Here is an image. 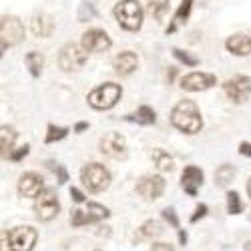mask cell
<instances>
[{"label":"cell","mask_w":251,"mask_h":251,"mask_svg":"<svg viewBox=\"0 0 251 251\" xmlns=\"http://www.w3.org/2000/svg\"><path fill=\"white\" fill-rule=\"evenodd\" d=\"M38 233L36 229L28 227V225H20L8 231V245L10 251H32L36 245Z\"/></svg>","instance_id":"6"},{"label":"cell","mask_w":251,"mask_h":251,"mask_svg":"<svg viewBox=\"0 0 251 251\" xmlns=\"http://www.w3.org/2000/svg\"><path fill=\"white\" fill-rule=\"evenodd\" d=\"M30 30H32V34L38 36V38L50 36L52 30H54V20H52V16H50V14H36V16L32 18Z\"/></svg>","instance_id":"19"},{"label":"cell","mask_w":251,"mask_h":251,"mask_svg":"<svg viewBox=\"0 0 251 251\" xmlns=\"http://www.w3.org/2000/svg\"><path fill=\"white\" fill-rule=\"evenodd\" d=\"M14 141H16V131L12 127H4L0 129V155L4 159L12 155V147H14Z\"/></svg>","instance_id":"21"},{"label":"cell","mask_w":251,"mask_h":251,"mask_svg":"<svg viewBox=\"0 0 251 251\" xmlns=\"http://www.w3.org/2000/svg\"><path fill=\"white\" fill-rule=\"evenodd\" d=\"M56 171H58V183H67V179H69V177H67L65 167H60V165H58V167H56Z\"/></svg>","instance_id":"38"},{"label":"cell","mask_w":251,"mask_h":251,"mask_svg":"<svg viewBox=\"0 0 251 251\" xmlns=\"http://www.w3.org/2000/svg\"><path fill=\"white\" fill-rule=\"evenodd\" d=\"M201 183H203V171L199 169V167H195V165L185 167L183 173H181V187L185 189V193L195 197Z\"/></svg>","instance_id":"16"},{"label":"cell","mask_w":251,"mask_h":251,"mask_svg":"<svg viewBox=\"0 0 251 251\" xmlns=\"http://www.w3.org/2000/svg\"><path fill=\"white\" fill-rule=\"evenodd\" d=\"M175 76H177V69H171L169 73H167V78H169V82H173V80H175Z\"/></svg>","instance_id":"41"},{"label":"cell","mask_w":251,"mask_h":251,"mask_svg":"<svg viewBox=\"0 0 251 251\" xmlns=\"http://www.w3.org/2000/svg\"><path fill=\"white\" fill-rule=\"evenodd\" d=\"M25 62H26V67H28L32 76H40V71H43V65H45V56L43 54L36 52V50H30L26 54Z\"/></svg>","instance_id":"23"},{"label":"cell","mask_w":251,"mask_h":251,"mask_svg":"<svg viewBox=\"0 0 251 251\" xmlns=\"http://www.w3.org/2000/svg\"><path fill=\"white\" fill-rule=\"evenodd\" d=\"M111 38L109 34L100 28H91L82 34V49L87 52H104L111 49Z\"/></svg>","instance_id":"13"},{"label":"cell","mask_w":251,"mask_h":251,"mask_svg":"<svg viewBox=\"0 0 251 251\" xmlns=\"http://www.w3.org/2000/svg\"><path fill=\"white\" fill-rule=\"evenodd\" d=\"M227 211L231 215H237V213L243 211V203H241V199H239V195L235 191L227 193Z\"/></svg>","instance_id":"28"},{"label":"cell","mask_w":251,"mask_h":251,"mask_svg":"<svg viewBox=\"0 0 251 251\" xmlns=\"http://www.w3.org/2000/svg\"><path fill=\"white\" fill-rule=\"evenodd\" d=\"M127 121H135L139 125H153L155 123V111L151 107H147V104H143V107H139V111L135 115H129Z\"/></svg>","instance_id":"24"},{"label":"cell","mask_w":251,"mask_h":251,"mask_svg":"<svg viewBox=\"0 0 251 251\" xmlns=\"http://www.w3.org/2000/svg\"><path fill=\"white\" fill-rule=\"evenodd\" d=\"M87 50L75 45V43H69L60 49V54H58V65L65 73H73V71H80L85 67L87 62Z\"/></svg>","instance_id":"5"},{"label":"cell","mask_w":251,"mask_h":251,"mask_svg":"<svg viewBox=\"0 0 251 251\" xmlns=\"http://www.w3.org/2000/svg\"><path fill=\"white\" fill-rule=\"evenodd\" d=\"M191 8H193V0H183L181 6L175 12V16H173V20H171V25L167 26V34L175 32L179 26H183L187 23V18H189V14H191Z\"/></svg>","instance_id":"20"},{"label":"cell","mask_w":251,"mask_h":251,"mask_svg":"<svg viewBox=\"0 0 251 251\" xmlns=\"http://www.w3.org/2000/svg\"><path fill=\"white\" fill-rule=\"evenodd\" d=\"M115 16L125 30H139L143 25V8L137 0H121L115 6Z\"/></svg>","instance_id":"3"},{"label":"cell","mask_w":251,"mask_h":251,"mask_svg":"<svg viewBox=\"0 0 251 251\" xmlns=\"http://www.w3.org/2000/svg\"><path fill=\"white\" fill-rule=\"evenodd\" d=\"M171 123L173 127H177L183 133H199L203 127V121H201V113L197 109V104L193 100H179L173 111H171Z\"/></svg>","instance_id":"1"},{"label":"cell","mask_w":251,"mask_h":251,"mask_svg":"<svg viewBox=\"0 0 251 251\" xmlns=\"http://www.w3.org/2000/svg\"><path fill=\"white\" fill-rule=\"evenodd\" d=\"M121 95H123L121 85H115V82H104V85H100V87H97L95 91L89 93V104L93 109L107 111V109H113L115 104L119 102Z\"/></svg>","instance_id":"4"},{"label":"cell","mask_w":251,"mask_h":251,"mask_svg":"<svg viewBox=\"0 0 251 251\" xmlns=\"http://www.w3.org/2000/svg\"><path fill=\"white\" fill-rule=\"evenodd\" d=\"M163 233V225L155 219H149V221H145L139 229V237L141 239H153V237H159Z\"/></svg>","instance_id":"22"},{"label":"cell","mask_w":251,"mask_h":251,"mask_svg":"<svg viewBox=\"0 0 251 251\" xmlns=\"http://www.w3.org/2000/svg\"><path fill=\"white\" fill-rule=\"evenodd\" d=\"M0 36H2V50L6 47L18 45L25 38V26L16 16H2L0 20Z\"/></svg>","instance_id":"8"},{"label":"cell","mask_w":251,"mask_h":251,"mask_svg":"<svg viewBox=\"0 0 251 251\" xmlns=\"http://www.w3.org/2000/svg\"><path fill=\"white\" fill-rule=\"evenodd\" d=\"M71 197H73L75 203H82V201H85V195H82V191L76 189V187H71Z\"/></svg>","instance_id":"35"},{"label":"cell","mask_w":251,"mask_h":251,"mask_svg":"<svg viewBox=\"0 0 251 251\" xmlns=\"http://www.w3.org/2000/svg\"><path fill=\"white\" fill-rule=\"evenodd\" d=\"M247 195L251 197V179H249V183H247Z\"/></svg>","instance_id":"42"},{"label":"cell","mask_w":251,"mask_h":251,"mask_svg":"<svg viewBox=\"0 0 251 251\" xmlns=\"http://www.w3.org/2000/svg\"><path fill=\"white\" fill-rule=\"evenodd\" d=\"M137 193L143 197V199H147V201H155L163 195L165 191V181L161 175H145L137 181Z\"/></svg>","instance_id":"11"},{"label":"cell","mask_w":251,"mask_h":251,"mask_svg":"<svg viewBox=\"0 0 251 251\" xmlns=\"http://www.w3.org/2000/svg\"><path fill=\"white\" fill-rule=\"evenodd\" d=\"M177 233H179V241H181V245H185V243H187V233L183 231V229H179Z\"/></svg>","instance_id":"40"},{"label":"cell","mask_w":251,"mask_h":251,"mask_svg":"<svg viewBox=\"0 0 251 251\" xmlns=\"http://www.w3.org/2000/svg\"><path fill=\"white\" fill-rule=\"evenodd\" d=\"M151 251H175L169 243H155L153 247H151Z\"/></svg>","instance_id":"36"},{"label":"cell","mask_w":251,"mask_h":251,"mask_svg":"<svg viewBox=\"0 0 251 251\" xmlns=\"http://www.w3.org/2000/svg\"><path fill=\"white\" fill-rule=\"evenodd\" d=\"M225 49L237 56L251 54V32H239V34L229 36L227 43H225Z\"/></svg>","instance_id":"17"},{"label":"cell","mask_w":251,"mask_h":251,"mask_svg":"<svg viewBox=\"0 0 251 251\" xmlns=\"http://www.w3.org/2000/svg\"><path fill=\"white\" fill-rule=\"evenodd\" d=\"M137 65H139V56H137L135 52H131V50L121 52V54L115 56V60H113V69H115V73L121 75V76L131 75V73L137 69Z\"/></svg>","instance_id":"18"},{"label":"cell","mask_w":251,"mask_h":251,"mask_svg":"<svg viewBox=\"0 0 251 251\" xmlns=\"http://www.w3.org/2000/svg\"><path fill=\"white\" fill-rule=\"evenodd\" d=\"M163 217H165L167 221H169V223H171V225L177 229V231L181 229L179 219H177V213H175V209H173V207H167V209H163Z\"/></svg>","instance_id":"31"},{"label":"cell","mask_w":251,"mask_h":251,"mask_svg":"<svg viewBox=\"0 0 251 251\" xmlns=\"http://www.w3.org/2000/svg\"><path fill=\"white\" fill-rule=\"evenodd\" d=\"M45 189V181L38 173H25L18 181V193L23 197H38Z\"/></svg>","instance_id":"15"},{"label":"cell","mask_w":251,"mask_h":251,"mask_svg":"<svg viewBox=\"0 0 251 251\" xmlns=\"http://www.w3.org/2000/svg\"><path fill=\"white\" fill-rule=\"evenodd\" d=\"M149 12L155 20H163L167 10H169V0H149Z\"/></svg>","instance_id":"27"},{"label":"cell","mask_w":251,"mask_h":251,"mask_svg":"<svg viewBox=\"0 0 251 251\" xmlns=\"http://www.w3.org/2000/svg\"><path fill=\"white\" fill-rule=\"evenodd\" d=\"M239 153L245 157H251V143H241L239 145Z\"/></svg>","instance_id":"37"},{"label":"cell","mask_w":251,"mask_h":251,"mask_svg":"<svg viewBox=\"0 0 251 251\" xmlns=\"http://www.w3.org/2000/svg\"><path fill=\"white\" fill-rule=\"evenodd\" d=\"M245 251H251V243H247V245H245Z\"/></svg>","instance_id":"43"},{"label":"cell","mask_w":251,"mask_h":251,"mask_svg":"<svg viewBox=\"0 0 251 251\" xmlns=\"http://www.w3.org/2000/svg\"><path fill=\"white\" fill-rule=\"evenodd\" d=\"M28 151H30V147H28V145H23V147H18L16 151H12V155H10V159L18 163V161H23V159H25V157L28 155Z\"/></svg>","instance_id":"33"},{"label":"cell","mask_w":251,"mask_h":251,"mask_svg":"<svg viewBox=\"0 0 251 251\" xmlns=\"http://www.w3.org/2000/svg\"><path fill=\"white\" fill-rule=\"evenodd\" d=\"M100 153L111 159H125L127 157V141L119 133H109L100 139Z\"/></svg>","instance_id":"12"},{"label":"cell","mask_w":251,"mask_h":251,"mask_svg":"<svg viewBox=\"0 0 251 251\" xmlns=\"http://www.w3.org/2000/svg\"><path fill=\"white\" fill-rule=\"evenodd\" d=\"M223 91H225V95L231 99L233 102L241 104V102H245V100L249 99V95H251V80H249L247 76H243V75H237V76H233V78L225 80Z\"/></svg>","instance_id":"10"},{"label":"cell","mask_w":251,"mask_h":251,"mask_svg":"<svg viewBox=\"0 0 251 251\" xmlns=\"http://www.w3.org/2000/svg\"><path fill=\"white\" fill-rule=\"evenodd\" d=\"M111 213L107 207H102L99 203H89L87 205V211H80V209H75L73 215H71V223L75 227H80V225H89V223H97L100 219H107Z\"/></svg>","instance_id":"9"},{"label":"cell","mask_w":251,"mask_h":251,"mask_svg":"<svg viewBox=\"0 0 251 251\" xmlns=\"http://www.w3.org/2000/svg\"><path fill=\"white\" fill-rule=\"evenodd\" d=\"M87 129H89V123H76L75 133H82V131H87Z\"/></svg>","instance_id":"39"},{"label":"cell","mask_w":251,"mask_h":251,"mask_svg":"<svg viewBox=\"0 0 251 251\" xmlns=\"http://www.w3.org/2000/svg\"><path fill=\"white\" fill-rule=\"evenodd\" d=\"M97 12H95V8L91 6V4H82L80 6V14H78V18H80V23H87L89 18H93Z\"/></svg>","instance_id":"32"},{"label":"cell","mask_w":251,"mask_h":251,"mask_svg":"<svg viewBox=\"0 0 251 251\" xmlns=\"http://www.w3.org/2000/svg\"><path fill=\"white\" fill-rule=\"evenodd\" d=\"M153 161H155L159 171H171L173 169V157L169 153H165L163 149H155L153 151Z\"/></svg>","instance_id":"25"},{"label":"cell","mask_w":251,"mask_h":251,"mask_svg":"<svg viewBox=\"0 0 251 251\" xmlns=\"http://www.w3.org/2000/svg\"><path fill=\"white\" fill-rule=\"evenodd\" d=\"M173 54H175V58H177L179 62H183V65H187V67H197V65H199V58H197V56L185 52V50H181V49H173Z\"/></svg>","instance_id":"30"},{"label":"cell","mask_w":251,"mask_h":251,"mask_svg":"<svg viewBox=\"0 0 251 251\" xmlns=\"http://www.w3.org/2000/svg\"><path fill=\"white\" fill-rule=\"evenodd\" d=\"M233 175H235L233 165H221L219 169L215 171V183H217L219 187H227L229 183L233 181Z\"/></svg>","instance_id":"26"},{"label":"cell","mask_w":251,"mask_h":251,"mask_svg":"<svg viewBox=\"0 0 251 251\" xmlns=\"http://www.w3.org/2000/svg\"><path fill=\"white\" fill-rule=\"evenodd\" d=\"M58 197L54 193V189H43L36 199H34V213L40 221H50L58 215Z\"/></svg>","instance_id":"7"},{"label":"cell","mask_w":251,"mask_h":251,"mask_svg":"<svg viewBox=\"0 0 251 251\" xmlns=\"http://www.w3.org/2000/svg\"><path fill=\"white\" fill-rule=\"evenodd\" d=\"M69 133L67 127H56V125H49V133H47V143H54V141H60V139H65Z\"/></svg>","instance_id":"29"},{"label":"cell","mask_w":251,"mask_h":251,"mask_svg":"<svg viewBox=\"0 0 251 251\" xmlns=\"http://www.w3.org/2000/svg\"><path fill=\"white\" fill-rule=\"evenodd\" d=\"M80 179L91 193H100L111 185V173L100 163H89L87 167H82Z\"/></svg>","instance_id":"2"},{"label":"cell","mask_w":251,"mask_h":251,"mask_svg":"<svg viewBox=\"0 0 251 251\" xmlns=\"http://www.w3.org/2000/svg\"><path fill=\"white\" fill-rule=\"evenodd\" d=\"M217 82L215 75H209V73H191V75H185L181 78V87L185 91H191V93H199V91H207L211 89Z\"/></svg>","instance_id":"14"},{"label":"cell","mask_w":251,"mask_h":251,"mask_svg":"<svg viewBox=\"0 0 251 251\" xmlns=\"http://www.w3.org/2000/svg\"><path fill=\"white\" fill-rule=\"evenodd\" d=\"M207 215V205H197L195 207V213L191 215V223H195V221H199V217H205Z\"/></svg>","instance_id":"34"}]
</instances>
